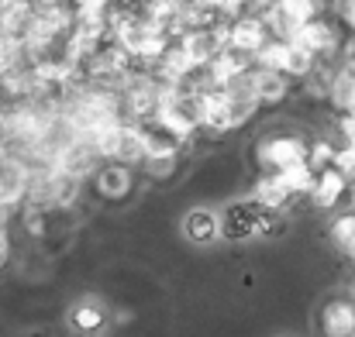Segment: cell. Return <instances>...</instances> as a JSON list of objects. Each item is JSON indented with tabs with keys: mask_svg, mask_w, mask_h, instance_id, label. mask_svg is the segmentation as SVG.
Masks as SVG:
<instances>
[{
	"mask_svg": "<svg viewBox=\"0 0 355 337\" xmlns=\"http://www.w3.org/2000/svg\"><path fill=\"white\" fill-rule=\"evenodd\" d=\"M307 152H311L307 141H300L293 134H272V138L259 141V152L255 155H259V165L266 172H286L293 165H304L307 162Z\"/></svg>",
	"mask_w": 355,
	"mask_h": 337,
	"instance_id": "obj_1",
	"label": "cell"
},
{
	"mask_svg": "<svg viewBox=\"0 0 355 337\" xmlns=\"http://www.w3.org/2000/svg\"><path fill=\"white\" fill-rule=\"evenodd\" d=\"M266 207L259 200H245V203H235L225 210L221 217V237L228 241H245L252 234H262V221H266Z\"/></svg>",
	"mask_w": 355,
	"mask_h": 337,
	"instance_id": "obj_2",
	"label": "cell"
},
{
	"mask_svg": "<svg viewBox=\"0 0 355 337\" xmlns=\"http://www.w3.org/2000/svg\"><path fill=\"white\" fill-rule=\"evenodd\" d=\"M266 21H255V17H241V21H232L228 24V48L235 52H245L255 59V52L266 45Z\"/></svg>",
	"mask_w": 355,
	"mask_h": 337,
	"instance_id": "obj_3",
	"label": "cell"
},
{
	"mask_svg": "<svg viewBox=\"0 0 355 337\" xmlns=\"http://www.w3.org/2000/svg\"><path fill=\"white\" fill-rule=\"evenodd\" d=\"M290 42L300 45V48L311 52V55H324V52H331V48L338 45V35H335L331 24H324V21H311V24L297 28Z\"/></svg>",
	"mask_w": 355,
	"mask_h": 337,
	"instance_id": "obj_4",
	"label": "cell"
},
{
	"mask_svg": "<svg viewBox=\"0 0 355 337\" xmlns=\"http://www.w3.org/2000/svg\"><path fill=\"white\" fill-rule=\"evenodd\" d=\"M321 331L324 337H355V307L349 300H331L321 310Z\"/></svg>",
	"mask_w": 355,
	"mask_h": 337,
	"instance_id": "obj_5",
	"label": "cell"
},
{
	"mask_svg": "<svg viewBox=\"0 0 355 337\" xmlns=\"http://www.w3.org/2000/svg\"><path fill=\"white\" fill-rule=\"evenodd\" d=\"M28 193V172L14 158H0V207L17 203Z\"/></svg>",
	"mask_w": 355,
	"mask_h": 337,
	"instance_id": "obj_6",
	"label": "cell"
},
{
	"mask_svg": "<svg viewBox=\"0 0 355 337\" xmlns=\"http://www.w3.org/2000/svg\"><path fill=\"white\" fill-rule=\"evenodd\" d=\"M245 86L252 90V97H255L259 104H276V100H283V93H286V76L269 73V69H255V73L245 76Z\"/></svg>",
	"mask_w": 355,
	"mask_h": 337,
	"instance_id": "obj_7",
	"label": "cell"
},
{
	"mask_svg": "<svg viewBox=\"0 0 355 337\" xmlns=\"http://www.w3.org/2000/svg\"><path fill=\"white\" fill-rule=\"evenodd\" d=\"M345 190H349V179H345L338 169H324V172H318V179H314L311 200L328 210V207H335V203L345 197Z\"/></svg>",
	"mask_w": 355,
	"mask_h": 337,
	"instance_id": "obj_8",
	"label": "cell"
},
{
	"mask_svg": "<svg viewBox=\"0 0 355 337\" xmlns=\"http://www.w3.org/2000/svg\"><path fill=\"white\" fill-rule=\"evenodd\" d=\"M290 186L283 183V176L279 172H262L259 176V183H255V200L266 207V210H279V207H286L290 203Z\"/></svg>",
	"mask_w": 355,
	"mask_h": 337,
	"instance_id": "obj_9",
	"label": "cell"
},
{
	"mask_svg": "<svg viewBox=\"0 0 355 337\" xmlns=\"http://www.w3.org/2000/svg\"><path fill=\"white\" fill-rule=\"evenodd\" d=\"M141 134H145V158L148 162H173L176 138L166 127H159L155 120H148V127H141Z\"/></svg>",
	"mask_w": 355,
	"mask_h": 337,
	"instance_id": "obj_10",
	"label": "cell"
},
{
	"mask_svg": "<svg viewBox=\"0 0 355 337\" xmlns=\"http://www.w3.org/2000/svg\"><path fill=\"white\" fill-rule=\"evenodd\" d=\"M183 234L197 244H211L214 237H221V217L211 210H190L183 221Z\"/></svg>",
	"mask_w": 355,
	"mask_h": 337,
	"instance_id": "obj_11",
	"label": "cell"
},
{
	"mask_svg": "<svg viewBox=\"0 0 355 337\" xmlns=\"http://www.w3.org/2000/svg\"><path fill=\"white\" fill-rule=\"evenodd\" d=\"M69 324H73V331H80V334H97L101 327H104V310L97 307V303H76L73 307V313H69Z\"/></svg>",
	"mask_w": 355,
	"mask_h": 337,
	"instance_id": "obj_12",
	"label": "cell"
},
{
	"mask_svg": "<svg viewBox=\"0 0 355 337\" xmlns=\"http://www.w3.org/2000/svg\"><path fill=\"white\" fill-rule=\"evenodd\" d=\"M97 190H101L104 197H124V193L131 190V172H128L124 165H107V169H101Z\"/></svg>",
	"mask_w": 355,
	"mask_h": 337,
	"instance_id": "obj_13",
	"label": "cell"
},
{
	"mask_svg": "<svg viewBox=\"0 0 355 337\" xmlns=\"http://www.w3.org/2000/svg\"><path fill=\"white\" fill-rule=\"evenodd\" d=\"M283 176V183L290 186V193L297 197V193H311L314 190V179H318V172L304 162V165H293V169H286V172H279Z\"/></svg>",
	"mask_w": 355,
	"mask_h": 337,
	"instance_id": "obj_14",
	"label": "cell"
},
{
	"mask_svg": "<svg viewBox=\"0 0 355 337\" xmlns=\"http://www.w3.org/2000/svg\"><path fill=\"white\" fill-rule=\"evenodd\" d=\"M331 241H335L338 248H345V251L355 248V217L352 214L335 217V224H331Z\"/></svg>",
	"mask_w": 355,
	"mask_h": 337,
	"instance_id": "obj_15",
	"label": "cell"
},
{
	"mask_svg": "<svg viewBox=\"0 0 355 337\" xmlns=\"http://www.w3.org/2000/svg\"><path fill=\"white\" fill-rule=\"evenodd\" d=\"M331 169H338L349 183H355V148H349V145H345V148H338V152H335V165H331Z\"/></svg>",
	"mask_w": 355,
	"mask_h": 337,
	"instance_id": "obj_16",
	"label": "cell"
},
{
	"mask_svg": "<svg viewBox=\"0 0 355 337\" xmlns=\"http://www.w3.org/2000/svg\"><path fill=\"white\" fill-rule=\"evenodd\" d=\"M3 255H7V237H3V230H0V262H3Z\"/></svg>",
	"mask_w": 355,
	"mask_h": 337,
	"instance_id": "obj_17",
	"label": "cell"
},
{
	"mask_svg": "<svg viewBox=\"0 0 355 337\" xmlns=\"http://www.w3.org/2000/svg\"><path fill=\"white\" fill-rule=\"evenodd\" d=\"M352 217H355V193H352Z\"/></svg>",
	"mask_w": 355,
	"mask_h": 337,
	"instance_id": "obj_18",
	"label": "cell"
},
{
	"mask_svg": "<svg viewBox=\"0 0 355 337\" xmlns=\"http://www.w3.org/2000/svg\"><path fill=\"white\" fill-rule=\"evenodd\" d=\"M349 255H352V258H355V248H352V251H349Z\"/></svg>",
	"mask_w": 355,
	"mask_h": 337,
	"instance_id": "obj_19",
	"label": "cell"
},
{
	"mask_svg": "<svg viewBox=\"0 0 355 337\" xmlns=\"http://www.w3.org/2000/svg\"><path fill=\"white\" fill-rule=\"evenodd\" d=\"M352 307H355V293H352Z\"/></svg>",
	"mask_w": 355,
	"mask_h": 337,
	"instance_id": "obj_20",
	"label": "cell"
}]
</instances>
